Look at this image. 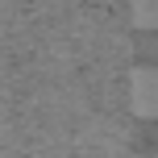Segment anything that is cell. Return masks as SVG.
<instances>
[{"label":"cell","instance_id":"cell-2","mask_svg":"<svg viewBox=\"0 0 158 158\" xmlns=\"http://www.w3.org/2000/svg\"><path fill=\"white\" fill-rule=\"evenodd\" d=\"M129 21L137 29H158V0H129Z\"/></svg>","mask_w":158,"mask_h":158},{"label":"cell","instance_id":"cell-1","mask_svg":"<svg viewBox=\"0 0 158 158\" xmlns=\"http://www.w3.org/2000/svg\"><path fill=\"white\" fill-rule=\"evenodd\" d=\"M129 108L142 121H158V67L129 71Z\"/></svg>","mask_w":158,"mask_h":158},{"label":"cell","instance_id":"cell-3","mask_svg":"<svg viewBox=\"0 0 158 158\" xmlns=\"http://www.w3.org/2000/svg\"><path fill=\"white\" fill-rule=\"evenodd\" d=\"M137 158H158V154H137Z\"/></svg>","mask_w":158,"mask_h":158}]
</instances>
